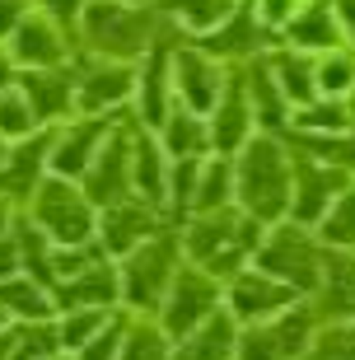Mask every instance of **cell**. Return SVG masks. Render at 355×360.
I'll return each mask as SVG.
<instances>
[{
  "mask_svg": "<svg viewBox=\"0 0 355 360\" xmlns=\"http://www.w3.org/2000/svg\"><path fill=\"white\" fill-rule=\"evenodd\" d=\"M42 220L61 234V239H84L89 234V215L70 197L66 187H47V197H42Z\"/></svg>",
  "mask_w": 355,
  "mask_h": 360,
  "instance_id": "obj_3",
  "label": "cell"
},
{
  "mask_svg": "<svg viewBox=\"0 0 355 360\" xmlns=\"http://www.w3.org/2000/svg\"><path fill=\"white\" fill-rule=\"evenodd\" d=\"M89 33L98 47L108 52H131L136 42H141L145 24L136 19V10H122V5H93L89 10Z\"/></svg>",
  "mask_w": 355,
  "mask_h": 360,
  "instance_id": "obj_2",
  "label": "cell"
},
{
  "mask_svg": "<svg viewBox=\"0 0 355 360\" xmlns=\"http://www.w3.org/2000/svg\"><path fill=\"white\" fill-rule=\"evenodd\" d=\"M42 5H47L52 14H61V19H66V14H75V5H79V0H42Z\"/></svg>",
  "mask_w": 355,
  "mask_h": 360,
  "instance_id": "obj_27",
  "label": "cell"
},
{
  "mask_svg": "<svg viewBox=\"0 0 355 360\" xmlns=\"http://www.w3.org/2000/svg\"><path fill=\"white\" fill-rule=\"evenodd\" d=\"M280 70H285V89L304 98V94H309V75H304V70L295 66V61H280Z\"/></svg>",
  "mask_w": 355,
  "mask_h": 360,
  "instance_id": "obj_21",
  "label": "cell"
},
{
  "mask_svg": "<svg viewBox=\"0 0 355 360\" xmlns=\"http://www.w3.org/2000/svg\"><path fill=\"white\" fill-rule=\"evenodd\" d=\"M262 262H266L271 271H285V276L304 281V285L314 281V253H309V243H304L299 234H295V229H285V234H280V239L271 243V248H266Z\"/></svg>",
  "mask_w": 355,
  "mask_h": 360,
  "instance_id": "obj_4",
  "label": "cell"
},
{
  "mask_svg": "<svg viewBox=\"0 0 355 360\" xmlns=\"http://www.w3.org/2000/svg\"><path fill=\"white\" fill-rule=\"evenodd\" d=\"M192 141H197V131H192V127H187V117H183V127L173 131V146H178V150H187Z\"/></svg>",
  "mask_w": 355,
  "mask_h": 360,
  "instance_id": "obj_26",
  "label": "cell"
},
{
  "mask_svg": "<svg viewBox=\"0 0 355 360\" xmlns=\"http://www.w3.org/2000/svg\"><path fill=\"white\" fill-rule=\"evenodd\" d=\"M295 33H299V42H328V38H332L328 10H309V14L299 19V28H295Z\"/></svg>",
  "mask_w": 355,
  "mask_h": 360,
  "instance_id": "obj_14",
  "label": "cell"
},
{
  "mask_svg": "<svg viewBox=\"0 0 355 360\" xmlns=\"http://www.w3.org/2000/svg\"><path fill=\"white\" fill-rule=\"evenodd\" d=\"M266 356H276V337H266V333L248 337V351H243V360H266Z\"/></svg>",
  "mask_w": 355,
  "mask_h": 360,
  "instance_id": "obj_20",
  "label": "cell"
},
{
  "mask_svg": "<svg viewBox=\"0 0 355 360\" xmlns=\"http://www.w3.org/2000/svg\"><path fill=\"white\" fill-rule=\"evenodd\" d=\"M5 267H14V253H10V248H0V271H5Z\"/></svg>",
  "mask_w": 355,
  "mask_h": 360,
  "instance_id": "obj_30",
  "label": "cell"
},
{
  "mask_svg": "<svg viewBox=\"0 0 355 360\" xmlns=\"http://www.w3.org/2000/svg\"><path fill=\"white\" fill-rule=\"evenodd\" d=\"M183 89L192 103H211V66L206 61H192L183 56Z\"/></svg>",
  "mask_w": 355,
  "mask_h": 360,
  "instance_id": "obj_10",
  "label": "cell"
},
{
  "mask_svg": "<svg viewBox=\"0 0 355 360\" xmlns=\"http://www.w3.org/2000/svg\"><path fill=\"white\" fill-rule=\"evenodd\" d=\"M28 84H33L38 108H47V112H56V108H61V89H56V80H28Z\"/></svg>",
  "mask_w": 355,
  "mask_h": 360,
  "instance_id": "obj_19",
  "label": "cell"
},
{
  "mask_svg": "<svg viewBox=\"0 0 355 360\" xmlns=\"http://www.w3.org/2000/svg\"><path fill=\"white\" fill-rule=\"evenodd\" d=\"M332 239H355V192L342 201V211L332 215V225H328Z\"/></svg>",
  "mask_w": 355,
  "mask_h": 360,
  "instance_id": "obj_15",
  "label": "cell"
},
{
  "mask_svg": "<svg viewBox=\"0 0 355 360\" xmlns=\"http://www.w3.org/2000/svg\"><path fill=\"white\" fill-rule=\"evenodd\" d=\"M243 136V108L238 103H224V122H220V146H234Z\"/></svg>",
  "mask_w": 355,
  "mask_h": 360,
  "instance_id": "obj_17",
  "label": "cell"
},
{
  "mask_svg": "<svg viewBox=\"0 0 355 360\" xmlns=\"http://www.w3.org/2000/svg\"><path fill=\"white\" fill-rule=\"evenodd\" d=\"M164 271H169V248H145L131 267V295L150 304L155 300V285L164 281Z\"/></svg>",
  "mask_w": 355,
  "mask_h": 360,
  "instance_id": "obj_6",
  "label": "cell"
},
{
  "mask_svg": "<svg viewBox=\"0 0 355 360\" xmlns=\"http://www.w3.org/2000/svg\"><path fill=\"white\" fill-rule=\"evenodd\" d=\"M14 19H19V0H0V33H5Z\"/></svg>",
  "mask_w": 355,
  "mask_h": 360,
  "instance_id": "obj_25",
  "label": "cell"
},
{
  "mask_svg": "<svg viewBox=\"0 0 355 360\" xmlns=\"http://www.w3.org/2000/svg\"><path fill=\"white\" fill-rule=\"evenodd\" d=\"M342 19H346V24L355 28V0H342Z\"/></svg>",
  "mask_w": 355,
  "mask_h": 360,
  "instance_id": "obj_29",
  "label": "cell"
},
{
  "mask_svg": "<svg viewBox=\"0 0 355 360\" xmlns=\"http://www.w3.org/2000/svg\"><path fill=\"white\" fill-rule=\"evenodd\" d=\"M0 127H5V131H24V127H28L24 108H19V103H0Z\"/></svg>",
  "mask_w": 355,
  "mask_h": 360,
  "instance_id": "obj_22",
  "label": "cell"
},
{
  "mask_svg": "<svg viewBox=\"0 0 355 360\" xmlns=\"http://www.w3.org/2000/svg\"><path fill=\"white\" fill-rule=\"evenodd\" d=\"M117 94H127V70H103V75H93V89H84V103H103Z\"/></svg>",
  "mask_w": 355,
  "mask_h": 360,
  "instance_id": "obj_13",
  "label": "cell"
},
{
  "mask_svg": "<svg viewBox=\"0 0 355 360\" xmlns=\"http://www.w3.org/2000/svg\"><path fill=\"white\" fill-rule=\"evenodd\" d=\"M19 56H24V61H52L56 56V38L38 24V19L24 24V33H19Z\"/></svg>",
  "mask_w": 355,
  "mask_h": 360,
  "instance_id": "obj_8",
  "label": "cell"
},
{
  "mask_svg": "<svg viewBox=\"0 0 355 360\" xmlns=\"http://www.w3.org/2000/svg\"><path fill=\"white\" fill-rule=\"evenodd\" d=\"M224 342H229V323L215 319L211 328L192 342V351H183V360H224V356H229V347H224Z\"/></svg>",
  "mask_w": 355,
  "mask_h": 360,
  "instance_id": "obj_7",
  "label": "cell"
},
{
  "mask_svg": "<svg viewBox=\"0 0 355 360\" xmlns=\"http://www.w3.org/2000/svg\"><path fill=\"white\" fill-rule=\"evenodd\" d=\"M79 295H84V300H112V276H108L103 267L89 271V281H79Z\"/></svg>",
  "mask_w": 355,
  "mask_h": 360,
  "instance_id": "obj_18",
  "label": "cell"
},
{
  "mask_svg": "<svg viewBox=\"0 0 355 360\" xmlns=\"http://www.w3.org/2000/svg\"><path fill=\"white\" fill-rule=\"evenodd\" d=\"M136 229H145V220L136 211H127V215L112 211L108 215V243H112V248H127V243L136 239Z\"/></svg>",
  "mask_w": 355,
  "mask_h": 360,
  "instance_id": "obj_12",
  "label": "cell"
},
{
  "mask_svg": "<svg viewBox=\"0 0 355 360\" xmlns=\"http://www.w3.org/2000/svg\"><path fill=\"white\" fill-rule=\"evenodd\" d=\"M173 10L183 14L187 24H215V19H220L224 10H229V0H173Z\"/></svg>",
  "mask_w": 355,
  "mask_h": 360,
  "instance_id": "obj_11",
  "label": "cell"
},
{
  "mask_svg": "<svg viewBox=\"0 0 355 360\" xmlns=\"http://www.w3.org/2000/svg\"><path fill=\"white\" fill-rule=\"evenodd\" d=\"M328 80H332V84H337V80H351V66H342V61H332V66H328Z\"/></svg>",
  "mask_w": 355,
  "mask_h": 360,
  "instance_id": "obj_28",
  "label": "cell"
},
{
  "mask_svg": "<svg viewBox=\"0 0 355 360\" xmlns=\"http://www.w3.org/2000/svg\"><path fill=\"white\" fill-rule=\"evenodd\" d=\"M243 197L252 211L271 215L285 197V178H280V155L271 146H252L243 160Z\"/></svg>",
  "mask_w": 355,
  "mask_h": 360,
  "instance_id": "obj_1",
  "label": "cell"
},
{
  "mask_svg": "<svg viewBox=\"0 0 355 360\" xmlns=\"http://www.w3.org/2000/svg\"><path fill=\"white\" fill-rule=\"evenodd\" d=\"M93 136H98V127H89L84 136H75L66 146V155H61V169H79V164L89 160V146H93Z\"/></svg>",
  "mask_w": 355,
  "mask_h": 360,
  "instance_id": "obj_16",
  "label": "cell"
},
{
  "mask_svg": "<svg viewBox=\"0 0 355 360\" xmlns=\"http://www.w3.org/2000/svg\"><path fill=\"white\" fill-rule=\"evenodd\" d=\"M131 360H159V347H155V337H136V347H131Z\"/></svg>",
  "mask_w": 355,
  "mask_h": 360,
  "instance_id": "obj_24",
  "label": "cell"
},
{
  "mask_svg": "<svg viewBox=\"0 0 355 360\" xmlns=\"http://www.w3.org/2000/svg\"><path fill=\"white\" fill-rule=\"evenodd\" d=\"M332 281H337V295H346V300H355V267H332Z\"/></svg>",
  "mask_w": 355,
  "mask_h": 360,
  "instance_id": "obj_23",
  "label": "cell"
},
{
  "mask_svg": "<svg viewBox=\"0 0 355 360\" xmlns=\"http://www.w3.org/2000/svg\"><path fill=\"white\" fill-rule=\"evenodd\" d=\"M234 300H238V309H243V314H266V309L280 304L285 295H280L276 285H262V281H243V285L234 290Z\"/></svg>",
  "mask_w": 355,
  "mask_h": 360,
  "instance_id": "obj_9",
  "label": "cell"
},
{
  "mask_svg": "<svg viewBox=\"0 0 355 360\" xmlns=\"http://www.w3.org/2000/svg\"><path fill=\"white\" fill-rule=\"evenodd\" d=\"M206 309H211V285L197 281V276H183L178 300H173V314H169V328H192Z\"/></svg>",
  "mask_w": 355,
  "mask_h": 360,
  "instance_id": "obj_5",
  "label": "cell"
}]
</instances>
